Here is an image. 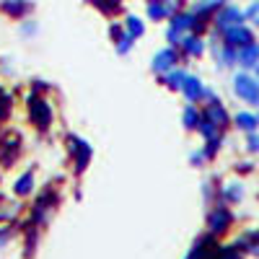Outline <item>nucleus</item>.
Returning <instances> with one entry per match:
<instances>
[{"mask_svg":"<svg viewBox=\"0 0 259 259\" xmlns=\"http://www.w3.org/2000/svg\"><path fill=\"white\" fill-rule=\"evenodd\" d=\"M52 104L45 99V96H36V94H31L29 96V119H31V124L36 127V130H47L50 124H52Z\"/></svg>","mask_w":259,"mask_h":259,"instance_id":"f257e3e1","label":"nucleus"},{"mask_svg":"<svg viewBox=\"0 0 259 259\" xmlns=\"http://www.w3.org/2000/svg\"><path fill=\"white\" fill-rule=\"evenodd\" d=\"M233 91L249 104H259V83L249 75H236L233 78Z\"/></svg>","mask_w":259,"mask_h":259,"instance_id":"f03ea898","label":"nucleus"},{"mask_svg":"<svg viewBox=\"0 0 259 259\" xmlns=\"http://www.w3.org/2000/svg\"><path fill=\"white\" fill-rule=\"evenodd\" d=\"M179 0H145V11L150 21H163L177 13Z\"/></svg>","mask_w":259,"mask_h":259,"instance_id":"7ed1b4c3","label":"nucleus"},{"mask_svg":"<svg viewBox=\"0 0 259 259\" xmlns=\"http://www.w3.org/2000/svg\"><path fill=\"white\" fill-rule=\"evenodd\" d=\"M223 36H226V45L233 47V50H241V47H246V45H251V41H254V34L244 24H236V26L226 29Z\"/></svg>","mask_w":259,"mask_h":259,"instance_id":"20e7f679","label":"nucleus"},{"mask_svg":"<svg viewBox=\"0 0 259 259\" xmlns=\"http://www.w3.org/2000/svg\"><path fill=\"white\" fill-rule=\"evenodd\" d=\"M177 62H179L177 50H174V47H166V50L156 52L153 62H150V68H153V73L163 75V73H168V70H174V68H177Z\"/></svg>","mask_w":259,"mask_h":259,"instance_id":"39448f33","label":"nucleus"},{"mask_svg":"<svg viewBox=\"0 0 259 259\" xmlns=\"http://www.w3.org/2000/svg\"><path fill=\"white\" fill-rule=\"evenodd\" d=\"M241 21H244V11L233 8V6H226V8H221L218 16H215V26H218V31H226L236 24H241Z\"/></svg>","mask_w":259,"mask_h":259,"instance_id":"423d86ee","label":"nucleus"},{"mask_svg":"<svg viewBox=\"0 0 259 259\" xmlns=\"http://www.w3.org/2000/svg\"><path fill=\"white\" fill-rule=\"evenodd\" d=\"M31 0H0V13H6L8 18H24L31 13Z\"/></svg>","mask_w":259,"mask_h":259,"instance_id":"0eeeda50","label":"nucleus"},{"mask_svg":"<svg viewBox=\"0 0 259 259\" xmlns=\"http://www.w3.org/2000/svg\"><path fill=\"white\" fill-rule=\"evenodd\" d=\"M73 140V150H75V171L78 174H83L85 171V166H89V161H91V145L85 143V140H78V138H70Z\"/></svg>","mask_w":259,"mask_h":259,"instance_id":"6e6552de","label":"nucleus"},{"mask_svg":"<svg viewBox=\"0 0 259 259\" xmlns=\"http://www.w3.org/2000/svg\"><path fill=\"white\" fill-rule=\"evenodd\" d=\"M231 226V212L226 207H215L210 215H207V228L212 233H223L226 228Z\"/></svg>","mask_w":259,"mask_h":259,"instance_id":"1a4fd4ad","label":"nucleus"},{"mask_svg":"<svg viewBox=\"0 0 259 259\" xmlns=\"http://www.w3.org/2000/svg\"><path fill=\"white\" fill-rule=\"evenodd\" d=\"M236 62H241L244 68H251V65H259V45H246L236 52Z\"/></svg>","mask_w":259,"mask_h":259,"instance_id":"9d476101","label":"nucleus"},{"mask_svg":"<svg viewBox=\"0 0 259 259\" xmlns=\"http://www.w3.org/2000/svg\"><path fill=\"white\" fill-rule=\"evenodd\" d=\"M182 91L189 101H197L200 96H205V89H202V83L200 78H194V75H184V83H182Z\"/></svg>","mask_w":259,"mask_h":259,"instance_id":"9b49d317","label":"nucleus"},{"mask_svg":"<svg viewBox=\"0 0 259 259\" xmlns=\"http://www.w3.org/2000/svg\"><path fill=\"white\" fill-rule=\"evenodd\" d=\"M205 119H210L218 130H223L226 124H228V114H226V109L218 104V101H212V104H207V112H205Z\"/></svg>","mask_w":259,"mask_h":259,"instance_id":"f8f14e48","label":"nucleus"},{"mask_svg":"<svg viewBox=\"0 0 259 259\" xmlns=\"http://www.w3.org/2000/svg\"><path fill=\"white\" fill-rule=\"evenodd\" d=\"M179 45L184 47V52L187 55H192V57H200L202 55V50H205V45H202V39L200 36H192V34H187Z\"/></svg>","mask_w":259,"mask_h":259,"instance_id":"ddd939ff","label":"nucleus"},{"mask_svg":"<svg viewBox=\"0 0 259 259\" xmlns=\"http://www.w3.org/2000/svg\"><path fill=\"white\" fill-rule=\"evenodd\" d=\"M124 31L133 36V39H140L143 34H145V24H143V18H138V16H127L124 18Z\"/></svg>","mask_w":259,"mask_h":259,"instance_id":"4468645a","label":"nucleus"},{"mask_svg":"<svg viewBox=\"0 0 259 259\" xmlns=\"http://www.w3.org/2000/svg\"><path fill=\"white\" fill-rule=\"evenodd\" d=\"M218 8H223V0H200V3H194L192 13L197 16V18H202V16H207V13H212V11H218Z\"/></svg>","mask_w":259,"mask_h":259,"instance_id":"2eb2a0df","label":"nucleus"},{"mask_svg":"<svg viewBox=\"0 0 259 259\" xmlns=\"http://www.w3.org/2000/svg\"><path fill=\"white\" fill-rule=\"evenodd\" d=\"M34 189V168H29L24 177H18V182H16V194L18 197H26V194Z\"/></svg>","mask_w":259,"mask_h":259,"instance_id":"dca6fc26","label":"nucleus"},{"mask_svg":"<svg viewBox=\"0 0 259 259\" xmlns=\"http://www.w3.org/2000/svg\"><path fill=\"white\" fill-rule=\"evenodd\" d=\"M91 6H96L101 13H106V16H112V13H117L119 11V6H122V0H89Z\"/></svg>","mask_w":259,"mask_h":259,"instance_id":"f3484780","label":"nucleus"},{"mask_svg":"<svg viewBox=\"0 0 259 259\" xmlns=\"http://www.w3.org/2000/svg\"><path fill=\"white\" fill-rule=\"evenodd\" d=\"M236 124H239L241 130H246V133H254V130H256V124H259V119H256L254 114H246V112H241V114H236Z\"/></svg>","mask_w":259,"mask_h":259,"instance_id":"a211bd4d","label":"nucleus"},{"mask_svg":"<svg viewBox=\"0 0 259 259\" xmlns=\"http://www.w3.org/2000/svg\"><path fill=\"white\" fill-rule=\"evenodd\" d=\"M163 83L168 85V89H182V83H184V73L182 70H168V73H163Z\"/></svg>","mask_w":259,"mask_h":259,"instance_id":"6ab92c4d","label":"nucleus"},{"mask_svg":"<svg viewBox=\"0 0 259 259\" xmlns=\"http://www.w3.org/2000/svg\"><path fill=\"white\" fill-rule=\"evenodd\" d=\"M215 57H218V62H221V65H233V62H236V50H233V47H228V45H226V47H221V50L215 47Z\"/></svg>","mask_w":259,"mask_h":259,"instance_id":"aec40b11","label":"nucleus"},{"mask_svg":"<svg viewBox=\"0 0 259 259\" xmlns=\"http://www.w3.org/2000/svg\"><path fill=\"white\" fill-rule=\"evenodd\" d=\"M200 119H202V117L197 114V109H194V106L189 104L187 109H184V127H187V130H197Z\"/></svg>","mask_w":259,"mask_h":259,"instance_id":"412c9836","label":"nucleus"},{"mask_svg":"<svg viewBox=\"0 0 259 259\" xmlns=\"http://www.w3.org/2000/svg\"><path fill=\"white\" fill-rule=\"evenodd\" d=\"M197 130L202 133V138H205V140H212V138H218V127H215V124H212L210 119H200Z\"/></svg>","mask_w":259,"mask_h":259,"instance_id":"4be33fe9","label":"nucleus"},{"mask_svg":"<svg viewBox=\"0 0 259 259\" xmlns=\"http://www.w3.org/2000/svg\"><path fill=\"white\" fill-rule=\"evenodd\" d=\"M133 45H135V39L124 31V34L117 39V55H127V52H133Z\"/></svg>","mask_w":259,"mask_h":259,"instance_id":"5701e85b","label":"nucleus"},{"mask_svg":"<svg viewBox=\"0 0 259 259\" xmlns=\"http://www.w3.org/2000/svg\"><path fill=\"white\" fill-rule=\"evenodd\" d=\"M223 194H226V200L239 202V200L244 197V189H241V184H228V187L223 189Z\"/></svg>","mask_w":259,"mask_h":259,"instance_id":"b1692460","label":"nucleus"},{"mask_svg":"<svg viewBox=\"0 0 259 259\" xmlns=\"http://www.w3.org/2000/svg\"><path fill=\"white\" fill-rule=\"evenodd\" d=\"M8 112H11V96L0 91V119H3Z\"/></svg>","mask_w":259,"mask_h":259,"instance_id":"393cba45","label":"nucleus"},{"mask_svg":"<svg viewBox=\"0 0 259 259\" xmlns=\"http://www.w3.org/2000/svg\"><path fill=\"white\" fill-rule=\"evenodd\" d=\"M36 21H24V24H21V34H24V36H34L36 34Z\"/></svg>","mask_w":259,"mask_h":259,"instance_id":"a878e982","label":"nucleus"},{"mask_svg":"<svg viewBox=\"0 0 259 259\" xmlns=\"http://www.w3.org/2000/svg\"><path fill=\"white\" fill-rule=\"evenodd\" d=\"M244 16H246V18H251L254 24L259 26V3H254V6H251V8H249V11L244 13Z\"/></svg>","mask_w":259,"mask_h":259,"instance_id":"bb28decb","label":"nucleus"},{"mask_svg":"<svg viewBox=\"0 0 259 259\" xmlns=\"http://www.w3.org/2000/svg\"><path fill=\"white\" fill-rule=\"evenodd\" d=\"M249 150H254V153L259 150V135H256V133H251V135H249Z\"/></svg>","mask_w":259,"mask_h":259,"instance_id":"cd10ccee","label":"nucleus"},{"mask_svg":"<svg viewBox=\"0 0 259 259\" xmlns=\"http://www.w3.org/2000/svg\"><path fill=\"white\" fill-rule=\"evenodd\" d=\"M122 34H124V31H122V26H117V24H112V26H109V36H112L114 41H117Z\"/></svg>","mask_w":259,"mask_h":259,"instance_id":"c85d7f7f","label":"nucleus"},{"mask_svg":"<svg viewBox=\"0 0 259 259\" xmlns=\"http://www.w3.org/2000/svg\"><path fill=\"white\" fill-rule=\"evenodd\" d=\"M205 153H192V163H202Z\"/></svg>","mask_w":259,"mask_h":259,"instance_id":"c756f323","label":"nucleus"},{"mask_svg":"<svg viewBox=\"0 0 259 259\" xmlns=\"http://www.w3.org/2000/svg\"><path fill=\"white\" fill-rule=\"evenodd\" d=\"M251 251H254V254H256V256H259V246H254V249H251Z\"/></svg>","mask_w":259,"mask_h":259,"instance_id":"7c9ffc66","label":"nucleus"},{"mask_svg":"<svg viewBox=\"0 0 259 259\" xmlns=\"http://www.w3.org/2000/svg\"><path fill=\"white\" fill-rule=\"evenodd\" d=\"M256 75H259V65H256Z\"/></svg>","mask_w":259,"mask_h":259,"instance_id":"2f4dec72","label":"nucleus"}]
</instances>
